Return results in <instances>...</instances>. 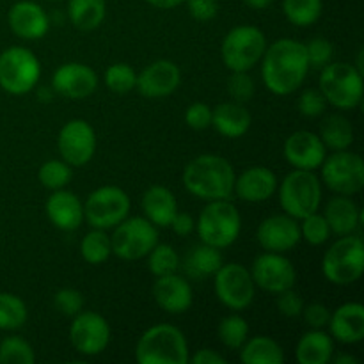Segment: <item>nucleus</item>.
<instances>
[{
    "label": "nucleus",
    "mask_w": 364,
    "mask_h": 364,
    "mask_svg": "<svg viewBox=\"0 0 364 364\" xmlns=\"http://www.w3.org/2000/svg\"><path fill=\"white\" fill-rule=\"evenodd\" d=\"M105 85L116 95H127L132 89H135L137 84V73L134 71V68L128 66L124 63H116L112 66H109V70L105 71Z\"/></svg>",
    "instance_id": "nucleus-41"
},
{
    "label": "nucleus",
    "mask_w": 364,
    "mask_h": 364,
    "mask_svg": "<svg viewBox=\"0 0 364 364\" xmlns=\"http://www.w3.org/2000/svg\"><path fill=\"white\" fill-rule=\"evenodd\" d=\"M301 315L304 316V322L309 327H313V329H323V327H327L331 318L329 309L323 304H320V302H313V304L304 306Z\"/></svg>",
    "instance_id": "nucleus-50"
},
{
    "label": "nucleus",
    "mask_w": 364,
    "mask_h": 364,
    "mask_svg": "<svg viewBox=\"0 0 364 364\" xmlns=\"http://www.w3.org/2000/svg\"><path fill=\"white\" fill-rule=\"evenodd\" d=\"M318 137L326 148L333 151H343L350 148L354 142V127L347 117L340 114H331L320 124Z\"/></svg>",
    "instance_id": "nucleus-32"
},
{
    "label": "nucleus",
    "mask_w": 364,
    "mask_h": 364,
    "mask_svg": "<svg viewBox=\"0 0 364 364\" xmlns=\"http://www.w3.org/2000/svg\"><path fill=\"white\" fill-rule=\"evenodd\" d=\"M249 272L255 281V287H259L262 290L274 295L294 288L295 281H297L294 263L284 258L281 252L267 251L259 255Z\"/></svg>",
    "instance_id": "nucleus-14"
},
{
    "label": "nucleus",
    "mask_w": 364,
    "mask_h": 364,
    "mask_svg": "<svg viewBox=\"0 0 364 364\" xmlns=\"http://www.w3.org/2000/svg\"><path fill=\"white\" fill-rule=\"evenodd\" d=\"M34 361V350L23 338L7 336L0 343V364H32Z\"/></svg>",
    "instance_id": "nucleus-40"
},
{
    "label": "nucleus",
    "mask_w": 364,
    "mask_h": 364,
    "mask_svg": "<svg viewBox=\"0 0 364 364\" xmlns=\"http://www.w3.org/2000/svg\"><path fill=\"white\" fill-rule=\"evenodd\" d=\"M301 238H304L308 244L311 245H322L329 240L331 237V228L327 224L326 217L320 215L318 212L309 213L308 217L301 219Z\"/></svg>",
    "instance_id": "nucleus-42"
},
{
    "label": "nucleus",
    "mask_w": 364,
    "mask_h": 364,
    "mask_svg": "<svg viewBox=\"0 0 364 364\" xmlns=\"http://www.w3.org/2000/svg\"><path fill=\"white\" fill-rule=\"evenodd\" d=\"M130 212V198L123 188L105 185L91 192L84 203V219L96 230H112Z\"/></svg>",
    "instance_id": "nucleus-11"
},
{
    "label": "nucleus",
    "mask_w": 364,
    "mask_h": 364,
    "mask_svg": "<svg viewBox=\"0 0 364 364\" xmlns=\"http://www.w3.org/2000/svg\"><path fill=\"white\" fill-rule=\"evenodd\" d=\"M322 180L340 196H354L364 187V162L358 153L334 151L322 162Z\"/></svg>",
    "instance_id": "nucleus-12"
},
{
    "label": "nucleus",
    "mask_w": 364,
    "mask_h": 364,
    "mask_svg": "<svg viewBox=\"0 0 364 364\" xmlns=\"http://www.w3.org/2000/svg\"><path fill=\"white\" fill-rule=\"evenodd\" d=\"M70 340L75 350L84 355H98L109 347L110 327L102 315L80 311L70 327Z\"/></svg>",
    "instance_id": "nucleus-16"
},
{
    "label": "nucleus",
    "mask_w": 364,
    "mask_h": 364,
    "mask_svg": "<svg viewBox=\"0 0 364 364\" xmlns=\"http://www.w3.org/2000/svg\"><path fill=\"white\" fill-rule=\"evenodd\" d=\"M279 203L284 213L301 220L318 212L322 203V185L313 171L294 169L279 185Z\"/></svg>",
    "instance_id": "nucleus-5"
},
{
    "label": "nucleus",
    "mask_w": 364,
    "mask_h": 364,
    "mask_svg": "<svg viewBox=\"0 0 364 364\" xmlns=\"http://www.w3.org/2000/svg\"><path fill=\"white\" fill-rule=\"evenodd\" d=\"M244 2L249 7H252V9H265V7H269L272 4V0H244Z\"/></svg>",
    "instance_id": "nucleus-55"
},
{
    "label": "nucleus",
    "mask_w": 364,
    "mask_h": 364,
    "mask_svg": "<svg viewBox=\"0 0 364 364\" xmlns=\"http://www.w3.org/2000/svg\"><path fill=\"white\" fill-rule=\"evenodd\" d=\"M98 87V75L92 68L82 63H68L55 70L52 89L57 95L70 100L89 98Z\"/></svg>",
    "instance_id": "nucleus-17"
},
{
    "label": "nucleus",
    "mask_w": 364,
    "mask_h": 364,
    "mask_svg": "<svg viewBox=\"0 0 364 364\" xmlns=\"http://www.w3.org/2000/svg\"><path fill=\"white\" fill-rule=\"evenodd\" d=\"M110 244L112 255L127 262H134L148 256V252L159 244V231L146 217H127L114 228Z\"/></svg>",
    "instance_id": "nucleus-10"
},
{
    "label": "nucleus",
    "mask_w": 364,
    "mask_h": 364,
    "mask_svg": "<svg viewBox=\"0 0 364 364\" xmlns=\"http://www.w3.org/2000/svg\"><path fill=\"white\" fill-rule=\"evenodd\" d=\"M71 166L64 160H46L38 171V180L48 191H59L71 181Z\"/></svg>",
    "instance_id": "nucleus-39"
},
{
    "label": "nucleus",
    "mask_w": 364,
    "mask_h": 364,
    "mask_svg": "<svg viewBox=\"0 0 364 364\" xmlns=\"http://www.w3.org/2000/svg\"><path fill=\"white\" fill-rule=\"evenodd\" d=\"M183 265L188 277L201 281L208 276H215L217 270L223 267V255L220 249L201 242V245H196L187 252Z\"/></svg>",
    "instance_id": "nucleus-30"
},
{
    "label": "nucleus",
    "mask_w": 364,
    "mask_h": 364,
    "mask_svg": "<svg viewBox=\"0 0 364 364\" xmlns=\"http://www.w3.org/2000/svg\"><path fill=\"white\" fill-rule=\"evenodd\" d=\"M308 70L304 43L295 39L284 38L272 43L262 57V78L274 95L287 96L297 91Z\"/></svg>",
    "instance_id": "nucleus-1"
},
{
    "label": "nucleus",
    "mask_w": 364,
    "mask_h": 364,
    "mask_svg": "<svg viewBox=\"0 0 364 364\" xmlns=\"http://www.w3.org/2000/svg\"><path fill=\"white\" fill-rule=\"evenodd\" d=\"M53 306L59 313L66 316H75L82 311L84 308V297L75 288H63L53 297Z\"/></svg>",
    "instance_id": "nucleus-45"
},
{
    "label": "nucleus",
    "mask_w": 364,
    "mask_h": 364,
    "mask_svg": "<svg viewBox=\"0 0 364 364\" xmlns=\"http://www.w3.org/2000/svg\"><path fill=\"white\" fill-rule=\"evenodd\" d=\"M153 297H155L156 304L171 315H181V313L188 311L192 301H194L188 281L178 276L176 272L156 277L155 284H153Z\"/></svg>",
    "instance_id": "nucleus-21"
},
{
    "label": "nucleus",
    "mask_w": 364,
    "mask_h": 364,
    "mask_svg": "<svg viewBox=\"0 0 364 364\" xmlns=\"http://www.w3.org/2000/svg\"><path fill=\"white\" fill-rule=\"evenodd\" d=\"M148 269L155 277L174 274L180 269V256L174 251L173 245L156 244L148 252Z\"/></svg>",
    "instance_id": "nucleus-37"
},
{
    "label": "nucleus",
    "mask_w": 364,
    "mask_h": 364,
    "mask_svg": "<svg viewBox=\"0 0 364 364\" xmlns=\"http://www.w3.org/2000/svg\"><path fill=\"white\" fill-rule=\"evenodd\" d=\"M27 306L13 294H0V331H16L27 322Z\"/></svg>",
    "instance_id": "nucleus-36"
},
{
    "label": "nucleus",
    "mask_w": 364,
    "mask_h": 364,
    "mask_svg": "<svg viewBox=\"0 0 364 364\" xmlns=\"http://www.w3.org/2000/svg\"><path fill=\"white\" fill-rule=\"evenodd\" d=\"M142 210L149 223L160 228H169L171 220L178 212V203L169 188L153 185L142 196Z\"/></svg>",
    "instance_id": "nucleus-27"
},
{
    "label": "nucleus",
    "mask_w": 364,
    "mask_h": 364,
    "mask_svg": "<svg viewBox=\"0 0 364 364\" xmlns=\"http://www.w3.org/2000/svg\"><path fill=\"white\" fill-rule=\"evenodd\" d=\"M41 77L38 57L23 46H9L0 53V87L14 96L27 95Z\"/></svg>",
    "instance_id": "nucleus-9"
},
{
    "label": "nucleus",
    "mask_w": 364,
    "mask_h": 364,
    "mask_svg": "<svg viewBox=\"0 0 364 364\" xmlns=\"http://www.w3.org/2000/svg\"><path fill=\"white\" fill-rule=\"evenodd\" d=\"M194 364H226V358L212 348H201L194 354V358L188 359Z\"/></svg>",
    "instance_id": "nucleus-52"
},
{
    "label": "nucleus",
    "mask_w": 364,
    "mask_h": 364,
    "mask_svg": "<svg viewBox=\"0 0 364 364\" xmlns=\"http://www.w3.org/2000/svg\"><path fill=\"white\" fill-rule=\"evenodd\" d=\"M326 146L313 132H295L284 142V159L294 169L315 171L326 159Z\"/></svg>",
    "instance_id": "nucleus-20"
},
{
    "label": "nucleus",
    "mask_w": 364,
    "mask_h": 364,
    "mask_svg": "<svg viewBox=\"0 0 364 364\" xmlns=\"http://www.w3.org/2000/svg\"><path fill=\"white\" fill-rule=\"evenodd\" d=\"M233 166L219 155L196 156L183 171V185L203 201L230 199L235 188Z\"/></svg>",
    "instance_id": "nucleus-2"
},
{
    "label": "nucleus",
    "mask_w": 364,
    "mask_h": 364,
    "mask_svg": "<svg viewBox=\"0 0 364 364\" xmlns=\"http://www.w3.org/2000/svg\"><path fill=\"white\" fill-rule=\"evenodd\" d=\"M322 0H283V13L295 27H309L322 16Z\"/></svg>",
    "instance_id": "nucleus-34"
},
{
    "label": "nucleus",
    "mask_w": 364,
    "mask_h": 364,
    "mask_svg": "<svg viewBox=\"0 0 364 364\" xmlns=\"http://www.w3.org/2000/svg\"><path fill=\"white\" fill-rule=\"evenodd\" d=\"M331 338L345 345H354L364 340V308L361 302L341 304L329 318Z\"/></svg>",
    "instance_id": "nucleus-24"
},
{
    "label": "nucleus",
    "mask_w": 364,
    "mask_h": 364,
    "mask_svg": "<svg viewBox=\"0 0 364 364\" xmlns=\"http://www.w3.org/2000/svg\"><path fill=\"white\" fill-rule=\"evenodd\" d=\"M252 117L242 103L228 102L220 103L212 110V127L223 137L238 139L245 135L251 128Z\"/></svg>",
    "instance_id": "nucleus-26"
},
{
    "label": "nucleus",
    "mask_w": 364,
    "mask_h": 364,
    "mask_svg": "<svg viewBox=\"0 0 364 364\" xmlns=\"http://www.w3.org/2000/svg\"><path fill=\"white\" fill-rule=\"evenodd\" d=\"M169 228H173V231L180 237H188L192 231L196 230V220L192 219V215L185 212H176V215L171 220Z\"/></svg>",
    "instance_id": "nucleus-51"
},
{
    "label": "nucleus",
    "mask_w": 364,
    "mask_h": 364,
    "mask_svg": "<svg viewBox=\"0 0 364 364\" xmlns=\"http://www.w3.org/2000/svg\"><path fill=\"white\" fill-rule=\"evenodd\" d=\"M333 338L322 329L306 333L297 343V361L301 364H327L333 359Z\"/></svg>",
    "instance_id": "nucleus-29"
},
{
    "label": "nucleus",
    "mask_w": 364,
    "mask_h": 364,
    "mask_svg": "<svg viewBox=\"0 0 364 364\" xmlns=\"http://www.w3.org/2000/svg\"><path fill=\"white\" fill-rule=\"evenodd\" d=\"M196 230L203 244L217 249L230 247L240 235L242 217L228 199L208 201L196 223Z\"/></svg>",
    "instance_id": "nucleus-6"
},
{
    "label": "nucleus",
    "mask_w": 364,
    "mask_h": 364,
    "mask_svg": "<svg viewBox=\"0 0 364 364\" xmlns=\"http://www.w3.org/2000/svg\"><path fill=\"white\" fill-rule=\"evenodd\" d=\"M297 107L304 117H318L326 112L327 102L320 89H306L299 98Z\"/></svg>",
    "instance_id": "nucleus-46"
},
{
    "label": "nucleus",
    "mask_w": 364,
    "mask_h": 364,
    "mask_svg": "<svg viewBox=\"0 0 364 364\" xmlns=\"http://www.w3.org/2000/svg\"><path fill=\"white\" fill-rule=\"evenodd\" d=\"M277 191V178L267 167H249L238 178H235V188L238 198L247 203H262L272 198Z\"/></svg>",
    "instance_id": "nucleus-25"
},
{
    "label": "nucleus",
    "mask_w": 364,
    "mask_h": 364,
    "mask_svg": "<svg viewBox=\"0 0 364 364\" xmlns=\"http://www.w3.org/2000/svg\"><path fill=\"white\" fill-rule=\"evenodd\" d=\"M331 361H334V364H358L359 363L354 355H348V354H340L334 359H331Z\"/></svg>",
    "instance_id": "nucleus-54"
},
{
    "label": "nucleus",
    "mask_w": 364,
    "mask_h": 364,
    "mask_svg": "<svg viewBox=\"0 0 364 364\" xmlns=\"http://www.w3.org/2000/svg\"><path fill=\"white\" fill-rule=\"evenodd\" d=\"M185 123L192 130H206L212 127V109L206 103H192L185 112Z\"/></svg>",
    "instance_id": "nucleus-47"
},
{
    "label": "nucleus",
    "mask_w": 364,
    "mask_h": 364,
    "mask_svg": "<svg viewBox=\"0 0 364 364\" xmlns=\"http://www.w3.org/2000/svg\"><path fill=\"white\" fill-rule=\"evenodd\" d=\"M57 146L64 162L82 167L95 156L96 134L87 121L71 119L60 128Z\"/></svg>",
    "instance_id": "nucleus-15"
},
{
    "label": "nucleus",
    "mask_w": 364,
    "mask_h": 364,
    "mask_svg": "<svg viewBox=\"0 0 364 364\" xmlns=\"http://www.w3.org/2000/svg\"><path fill=\"white\" fill-rule=\"evenodd\" d=\"M276 306L281 315L288 316V318H295V316H301L302 308H304V301H302L301 295L295 294L294 288H290V290H284L281 294H277Z\"/></svg>",
    "instance_id": "nucleus-48"
},
{
    "label": "nucleus",
    "mask_w": 364,
    "mask_h": 364,
    "mask_svg": "<svg viewBox=\"0 0 364 364\" xmlns=\"http://www.w3.org/2000/svg\"><path fill=\"white\" fill-rule=\"evenodd\" d=\"M318 89L327 103L341 110H352L363 102V73L347 63H329L322 68Z\"/></svg>",
    "instance_id": "nucleus-4"
},
{
    "label": "nucleus",
    "mask_w": 364,
    "mask_h": 364,
    "mask_svg": "<svg viewBox=\"0 0 364 364\" xmlns=\"http://www.w3.org/2000/svg\"><path fill=\"white\" fill-rule=\"evenodd\" d=\"M215 295L231 311H244L255 301V281L240 263H228L215 272Z\"/></svg>",
    "instance_id": "nucleus-13"
},
{
    "label": "nucleus",
    "mask_w": 364,
    "mask_h": 364,
    "mask_svg": "<svg viewBox=\"0 0 364 364\" xmlns=\"http://www.w3.org/2000/svg\"><path fill=\"white\" fill-rule=\"evenodd\" d=\"M9 27L18 38L39 39L48 32L50 20L43 7L31 0H20L14 4L7 14Z\"/></svg>",
    "instance_id": "nucleus-22"
},
{
    "label": "nucleus",
    "mask_w": 364,
    "mask_h": 364,
    "mask_svg": "<svg viewBox=\"0 0 364 364\" xmlns=\"http://www.w3.org/2000/svg\"><path fill=\"white\" fill-rule=\"evenodd\" d=\"M322 272L329 283L347 287L355 283L364 272V244L359 237L345 235L326 251Z\"/></svg>",
    "instance_id": "nucleus-7"
},
{
    "label": "nucleus",
    "mask_w": 364,
    "mask_h": 364,
    "mask_svg": "<svg viewBox=\"0 0 364 364\" xmlns=\"http://www.w3.org/2000/svg\"><path fill=\"white\" fill-rule=\"evenodd\" d=\"M135 358L141 364H187L191 355L183 333L169 323H159L139 338Z\"/></svg>",
    "instance_id": "nucleus-3"
},
{
    "label": "nucleus",
    "mask_w": 364,
    "mask_h": 364,
    "mask_svg": "<svg viewBox=\"0 0 364 364\" xmlns=\"http://www.w3.org/2000/svg\"><path fill=\"white\" fill-rule=\"evenodd\" d=\"M240 361L244 364H283L284 352L276 340L269 336H255L240 347Z\"/></svg>",
    "instance_id": "nucleus-31"
},
{
    "label": "nucleus",
    "mask_w": 364,
    "mask_h": 364,
    "mask_svg": "<svg viewBox=\"0 0 364 364\" xmlns=\"http://www.w3.org/2000/svg\"><path fill=\"white\" fill-rule=\"evenodd\" d=\"M181 82L180 68L173 60L160 59L146 66L137 77L135 87L144 98H166L173 95Z\"/></svg>",
    "instance_id": "nucleus-19"
},
{
    "label": "nucleus",
    "mask_w": 364,
    "mask_h": 364,
    "mask_svg": "<svg viewBox=\"0 0 364 364\" xmlns=\"http://www.w3.org/2000/svg\"><path fill=\"white\" fill-rule=\"evenodd\" d=\"M188 14L198 21H210L219 13V0H185Z\"/></svg>",
    "instance_id": "nucleus-49"
},
{
    "label": "nucleus",
    "mask_w": 364,
    "mask_h": 364,
    "mask_svg": "<svg viewBox=\"0 0 364 364\" xmlns=\"http://www.w3.org/2000/svg\"><path fill=\"white\" fill-rule=\"evenodd\" d=\"M323 217L329 224L331 233H336L340 237L352 235L361 223V212H359L358 205L350 199V196L338 194L336 198L331 199L327 203Z\"/></svg>",
    "instance_id": "nucleus-28"
},
{
    "label": "nucleus",
    "mask_w": 364,
    "mask_h": 364,
    "mask_svg": "<svg viewBox=\"0 0 364 364\" xmlns=\"http://www.w3.org/2000/svg\"><path fill=\"white\" fill-rule=\"evenodd\" d=\"M38 100L39 102H50V100H52V89L39 87L38 89Z\"/></svg>",
    "instance_id": "nucleus-56"
},
{
    "label": "nucleus",
    "mask_w": 364,
    "mask_h": 364,
    "mask_svg": "<svg viewBox=\"0 0 364 364\" xmlns=\"http://www.w3.org/2000/svg\"><path fill=\"white\" fill-rule=\"evenodd\" d=\"M258 244L269 252L291 251L301 242V228L297 219L290 215H272L262 220L256 231Z\"/></svg>",
    "instance_id": "nucleus-18"
},
{
    "label": "nucleus",
    "mask_w": 364,
    "mask_h": 364,
    "mask_svg": "<svg viewBox=\"0 0 364 364\" xmlns=\"http://www.w3.org/2000/svg\"><path fill=\"white\" fill-rule=\"evenodd\" d=\"M80 255L91 265H102L112 255V244L110 237L105 230H92L82 238L80 242Z\"/></svg>",
    "instance_id": "nucleus-35"
},
{
    "label": "nucleus",
    "mask_w": 364,
    "mask_h": 364,
    "mask_svg": "<svg viewBox=\"0 0 364 364\" xmlns=\"http://www.w3.org/2000/svg\"><path fill=\"white\" fill-rule=\"evenodd\" d=\"M46 217L60 231H75L84 223V205L70 191H53L46 199Z\"/></svg>",
    "instance_id": "nucleus-23"
},
{
    "label": "nucleus",
    "mask_w": 364,
    "mask_h": 364,
    "mask_svg": "<svg viewBox=\"0 0 364 364\" xmlns=\"http://www.w3.org/2000/svg\"><path fill=\"white\" fill-rule=\"evenodd\" d=\"M48 2H60V0H48Z\"/></svg>",
    "instance_id": "nucleus-57"
},
{
    "label": "nucleus",
    "mask_w": 364,
    "mask_h": 364,
    "mask_svg": "<svg viewBox=\"0 0 364 364\" xmlns=\"http://www.w3.org/2000/svg\"><path fill=\"white\" fill-rule=\"evenodd\" d=\"M249 338V326L240 315H230L220 320L219 340L231 350H240Z\"/></svg>",
    "instance_id": "nucleus-38"
},
{
    "label": "nucleus",
    "mask_w": 364,
    "mask_h": 364,
    "mask_svg": "<svg viewBox=\"0 0 364 364\" xmlns=\"http://www.w3.org/2000/svg\"><path fill=\"white\" fill-rule=\"evenodd\" d=\"M265 50V34L252 25H240L226 34L220 46V55L228 70L249 71L262 60Z\"/></svg>",
    "instance_id": "nucleus-8"
},
{
    "label": "nucleus",
    "mask_w": 364,
    "mask_h": 364,
    "mask_svg": "<svg viewBox=\"0 0 364 364\" xmlns=\"http://www.w3.org/2000/svg\"><path fill=\"white\" fill-rule=\"evenodd\" d=\"M228 91L237 103H245L255 96V82L247 71H231L228 80Z\"/></svg>",
    "instance_id": "nucleus-43"
},
{
    "label": "nucleus",
    "mask_w": 364,
    "mask_h": 364,
    "mask_svg": "<svg viewBox=\"0 0 364 364\" xmlns=\"http://www.w3.org/2000/svg\"><path fill=\"white\" fill-rule=\"evenodd\" d=\"M306 46V55H308L309 68L322 70L333 59V45L326 38H315Z\"/></svg>",
    "instance_id": "nucleus-44"
},
{
    "label": "nucleus",
    "mask_w": 364,
    "mask_h": 364,
    "mask_svg": "<svg viewBox=\"0 0 364 364\" xmlns=\"http://www.w3.org/2000/svg\"><path fill=\"white\" fill-rule=\"evenodd\" d=\"M149 6L156 7V9H174L180 4H183L185 0H146Z\"/></svg>",
    "instance_id": "nucleus-53"
},
{
    "label": "nucleus",
    "mask_w": 364,
    "mask_h": 364,
    "mask_svg": "<svg viewBox=\"0 0 364 364\" xmlns=\"http://www.w3.org/2000/svg\"><path fill=\"white\" fill-rule=\"evenodd\" d=\"M105 13V0H68V16L80 31H92L100 27Z\"/></svg>",
    "instance_id": "nucleus-33"
}]
</instances>
